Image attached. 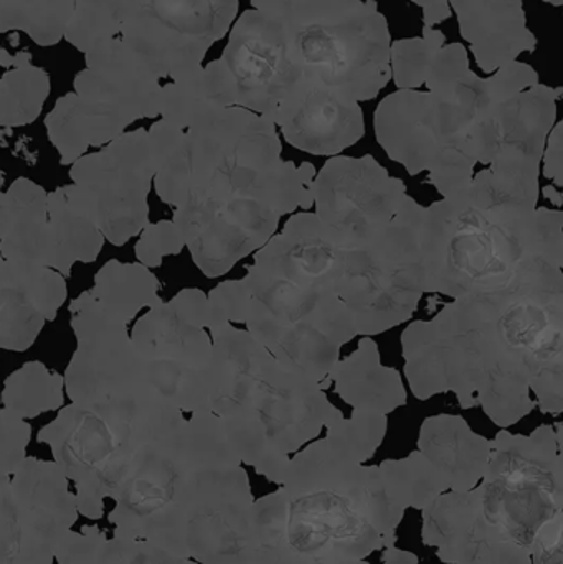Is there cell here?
<instances>
[{
	"mask_svg": "<svg viewBox=\"0 0 563 564\" xmlns=\"http://www.w3.org/2000/svg\"><path fill=\"white\" fill-rule=\"evenodd\" d=\"M563 260L535 258L509 284L453 299L402 335L405 375L420 401L453 391L499 427L539 406L563 411Z\"/></svg>",
	"mask_w": 563,
	"mask_h": 564,
	"instance_id": "6da1fadb",
	"label": "cell"
},
{
	"mask_svg": "<svg viewBox=\"0 0 563 564\" xmlns=\"http://www.w3.org/2000/svg\"><path fill=\"white\" fill-rule=\"evenodd\" d=\"M250 479L210 411L192 413L136 454L108 516L112 535L198 564H237L251 545Z\"/></svg>",
	"mask_w": 563,
	"mask_h": 564,
	"instance_id": "7a4b0ae2",
	"label": "cell"
},
{
	"mask_svg": "<svg viewBox=\"0 0 563 564\" xmlns=\"http://www.w3.org/2000/svg\"><path fill=\"white\" fill-rule=\"evenodd\" d=\"M159 198L175 210L218 215L277 230L280 218L314 205L316 169L281 159L270 119L240 108H212L185 129H149Z\"/></svg>",
	"mask_w": 563,
	"mask_h": 564,
	"instance_id": "3957f363",
	"label": "cell"
},
{
	"mask_svg": "<svg viewBox=\"0 0 563 564\" xmlns=\"http://www.w3.org/2000/svg\"><path fill=\"white\" fill-rule=\"evenodd\" d=\"M339 241L316 214L293 215L255 254L243 278L247 332L288 370L333 384L356 322L334 289Z\"/></svg>",
	"mask_w": 563,
	"mask_h": 564,
	"instance_id": "277c9868",
	"label": "cell"
},
{
	"mask_svg": "<svg viewBox=\"0 0 563 564\" xmlns=\"http://www.w3.org/2000/svg\"><path fill=\"white\" fill-rule=\"evenodd\" d=\"M539 187L486 167L465 191L423 207L425 294L462 297L509 284L535 258L563 260V215Z\"/></svg>",
	"mask_w": 563,
	"mask_h": 564,
	"instance_id": "5b68a950",
	"label": "cell"
},
{
	"mask_svg": "<svg viewBox=\"0 0 563 564\" xmlns=\"http://www.w3.org/2000/svg\"><path fill=\"white\" fill-rule=\"evenodd\" d=\"M214 344L208 411L220 420L241 464L283 484L290 454L344 416L317 381L280 364L247 330L221 325Z\"/></svg>",
	"mask_w": 563,
	"mask_h": 564,
	"instance_id": "8992f818",
	"label": "cell"
},
{
	"mask_svg": "<svg viewBox=\"0 0 563 564\" xmlns=\"http://www.w3.org/2000/svg\"><path fill=\"white\" fill-rule=\"evenodd\" d=\"M280 489L283 540L301 556L326 564L360 562L396 546L405 509L379 466H364L333 437L291 457Z\"/></svg>",
	"mask_w": 563,
	"mask_h": 564,
	"instance_id": "52a82bcc",
	"label": "cell"
},
{
	"mask_svg": "<svg viewBox=\"0 0 563 564\" xmlns=\"http://www.w3.org/2000/svg\"><path fill=\"white\" fill-rule=\"evenodd\" d=\"M422 215V205L407 195L386 227L356 243H339L334 289L353 315L357 335L383 334L415 314L425 294Z\"/></svg>",
	"mask_w": 563,
	"mask_h": 564,
	"instance_id": "ba28073f",
	"label": "cell"
},
{
	"mask_svg": "<svg viewBox=\"0 0 563 564\" xmlns=\"http://www.w3.org/2000/svg\"><path fill=\"white\" fill-rule=\"evenodd\" d=\"M478 101L479 89L465 99L399 89L377 108V141L410 175L429 172L430 184L443 198L452 197L475 177Z\"/></svg>",
	"mask_w": 563,
	"mask_h": 564,
	"instance_id": "9c48e42d",
	"label": "cell"
},
{
	"mask_svg": "<svg viewBox=\"0 0 563 564\" xmlns=\"http://www.w3.org/2000/svg\"><path fill=\"white\" fill-rule=\"evenodd\" d=\"M562 426L542 424L529 436L499 431L476 487L485 516L528 552L538 530L563 512Z\"/></svg>",
	"mask_w": 563,
	"mask_h": 564,
	"instance_id": "30bf717a",
	"label": "cell"
},
{
	"mask_svg": "<svg viewBox=\"0 0 563 564\" xmlns=\"http://www.w3.org/2000/svg\"><path fill=\"white\" fill-rule=\"evenodd\" d=\"M207 327V295L184 289L149 308L132 328V345L144 358L149 381L182 413L208 411L214 344Z\"/></svg>",
	"mask_w": 563,
	"mask_h": 564,
	"instance_id": "8fae6325",
	"label": "cell"
},
{
	"mask_svg": "<svg viewBox=\"0 0 563 564\" xmlns=\"http://www.w3.org/2000/svg\"><path fill=\"white\" fill-rule=\"evenodd\" d=\"M290 35L303 76L344 98L370 101L392 79V36L376 0H362L337 22L290 30Z\"/></svg>",
	"mask_w": 563,
	"mask_h": 564,
	"instance_id": "7c38bea8",
	"label": "cell"
},
{
	"mask_svg": "<svg viewBox=\"0 0 563 564\" xmlns=\"http://www.w3.org/2000/svg\"><path fill=\"white\" fill-rule=\"evenodd\" d=\"M238 0H134L118 40L155 78L172 82L202 68L210 46L224 39Z\"/></svg>",
	"mask_w": 563,
	"mask_h": 564,
	"instance_id": "4fadbf2b",
	"label": "cell"
},
{
	"mask_svg": "<svg viewBox=\"0 0 563 564\" xmlns=\"http://www.w3.org/2000/svg\"><path fill=\"white\" fill-rule=\"evenodd\" d=\"M78 517L75 492L55 460L26 456L17 469L0 467V564H55Z\"/></svg>",
	"mask_w": 563,
	"mask_h": 564,
	"instance_id": "5bb4252c",
	"label": "cell"
},
{
	"mask_svg": "<svg viewBox=\"0 0 563 564\" xmlns=\"http://www.w3.org/2000/svg\"><path fill=\"white\" fill-rule=\"evenodd\" d=\"M155 167L148 131L124 132L73 162L69 177L105 240L122 247L149 225L148 195Z\"/></svg>",
	"mask_w": 563,
	"mask_h": 564,
	"instance_id": "9a60e30c",
	"label": "cell"
},
{
	"mask_svg": "<svg viewBox=\"0 0 563 564\" xmlns=\"http://www.w3.org/2000/svg\"><path fill=\"white\" fill-rule=\"evenodd\" d=\"M39 441L50 446L56 466L75 487L79 516L91 520L102 519L106 500L115 502L142 447L121 427L75 403L40 430Z\"/></svg>",
	"mask_w": 563,
	"mask_h": 564,
	"instance_id": "2e32d148",
	"label": "cell"
},
{
	"mask_svg": "<svg viewBox=\"0 0 563 564\" xmlns=\"http://www.w3.org/2000/svg\"><path fill=\"white\" fill-rule=\"evenodd\" d=\"M220 59L234 79L235 105L273 124L278 109L303 79L290 30L257 9L235 22Z\"/></svg>",
	"mask_w": 563,
	"mask_h": 564,
	"instance_id": "e0dca14e",
	"label": "cell"
},
{
	"mask_svg": "<svg viewBox=\"0 0 563 564\" xmlns=\"http://www.w3.org/2000/svg\"><path fill=\"white\" fill-rule=\"evenodd\" d=\"M405 197V184L372 155H336L314 178L316 217L339 243H356L386 227Z\"/></svg>",
	"mask_w": 563,
	"mask_h": 564,
	"instance_id": "ac0fdd59",
	"label": "cell"
},
{
	"mask_svg": "<svg viewBox=\"0 0 563 564\" xmlns=\"http://www.w3.org/2000/svg\"><path fill=\"white\" fill-rule=\"evenodd\" d=\"M422 540L445 564H531L483 512L478 490L445 492L422 510Z\"/></svg>",
	"mask_w": 563,
	"mask_h": 564,
	"instance_id": "d6986e66",
	"label": "cell"
},
{
	"mask_svg": "<svg viewBox=\"0 0 563 564\" xmlns=\"http://www.w3.org/2000/svg\"><path fill=\"white\" fill-rule=\"evenodd\" d=\"M274 126L288 144L313 155L340 154L366 132L359 102L306 76L278 109Z\"/></svg>",
	"mask_w": 563,
	"mask_h": 564,
	"instance_id": "ffe728a7",
	"label": "cell"
},
{
	"mask_svg": "<svg viewBox=\"0 0 563 564\" xmlns=\"http://www.w3.org/2000/svg\"><path fill=\"white\" fill-rule=\"evenodd\" d=\"M562 88L538 83L492 106L495 145L488 167L539 178L545 141L557 119Z\"/></svg>",
	"mask_w": 563,
	"mask_h": 564,
	"instance_id": "44dd1931",
	"label": "cell"
},
{
	"mask_svg": "<svg viewBox=\"0 0 563 564\" xmlns=\"http://www.w3.org/2000/svg\"><path fill=\"white\" fill-rule=\"evenodd\" d=\"M456 12L459 32L472 45L476 65L495 73L516 62L521 53L538 48L529 30L524 0H448Z\"/></svg>",
	"mask_w": 563,
	"mask_h": 564,
	"instance_id": "7402d4cb",
	"label": "cell"
},
{
	"mask_svg": "<svg viewBox=\"0 0 563 564\" xmlns=\"http://www.w3.org/2000/svg\"><path fill=\"white\" fill-rule=\"evenodd\" d=\"M419 451L442 474L453 492L473 490L481 482L491 454V441L476 434L462 416L426 417Z\"/></svg>",
	"mask_w": 563,
	"mask_h": 564,
	"instance_id": "603a6c76",
	"label": "cell"
},
{
	"mask_svg": "<svg viewBox=\"0 0 563 564\" xmlns=\"http://www.w3.org/2000/svg\"><path fill=\"white\" fill-rule=\"evenodd\" d=\"M336 393L360 413L389 414L405 406L407 391L396 368L383 367L372 337H364L349 357L331 371Z\"/></svg>",
	"mask_w": 563,
	"mask_h": 564,
	"instance_id": "cb8c5ba5",
	"label": "cell"
},
{
	"mask_svg": "<svg viewBox=\"0 0 563 564\" xmlns=\"http://www.w3.org/2000/svg\"><path fill=\"white\" fill-rule=\"evenodd\" d=\"M9 225L0 241L3 260L50 268L48 194L29 178L20 177L6 192Z\"/></svg>",
	"mask_w": 563,
	"mask_h": 564,
	"instance_id": "d4e9b609",
	"label": "cell"
},
{
	"mask_svg": "<svg viewBox=\"0 0 563 564\" xmlns=\"http://www.w3.org/2000/svg\"><path fill=\"white\" fill-rule=\"evenodd\" d=\"M52 258L50 268L69 276L73 264L93 263L101 253L105 237L86 214L73 184L48 194Z\"/></svg>",
	"mask_w": 563,
	"mask_h": 564,
	"instance_id": "484cf974",
	"label": "cell"
},
{
	"mask_svg": "<svg viewBox=\"0 0 563 564\" xmlns=\"http://www.w3.org/2000/svg\"><path fill=\"white\" fill-rule=\"evenodd\" d=\"M56 564H198L178 558L151 543L112 535L108 539L98 527L69 530L56 550Z\"/></svg>",
	"mask_w": 563,
	"mask_h": 564,
	"instance_id": "4316f807",
	"label": "cell"
},
{
	"mask_svg": "<svg viewBox=\"0 0 563 564\" xmlns=\"http://www.w3.org/2000/svg\"><path fill=\"white\" fill-rule=\"evenodd\" d=\"M89 292L108 314L124 324H129L141 308H151L161 302L158 278L149 268L116 260L98 271Z\"/></svg>",
	"mask_w": 563,
	"mask_h": 564,
	"instance_id": "83f0119b",
	"label": "cell"
},
{
	"mask_svg": "<svg viewBox=\"0 0 563 564\" xmlns=\"http://www.w3.org/2000/svg\"><path fill=\"white\" fill-rule=\"evenodd\" d=\"M45 317L35 307L22 270L12 261L0 260V348L25 351L32 347L45 325Z\"/></svg>",
	"mask_w": 563,
	"mask_h": 564,
	"instance_id": "f1b7e54d",
	"label": "cell"
},
{
	"mask_svg": "<svg viewBox=\"0 0 563 564\" xmlns=\"http://www.w3.org/2000/svg\"><path fill=\"white\" fill-rule=\"evenodd\" d=\"M63 384L56 371L53 373L40 361H29L3 383L2 406L22 420H33L62 406Z\"/></svg>",
	"mask_w": 563,
	"mask_h": 564,
	"instance_id": "f546056e",
	"label": "cell"
},
{
	"mask_svg": "<svg viewBox=\"0 0 563 564\" xmlns=\"http://www.w3.org/2000/svg\"><path fill=\"white\" fill-rule=\"evenodd\" d=\"M12 72L0 79V126L35 121L50 91L48 76L30 65L29 53L15 55Z\"/></svg>",
	"mask_w": 563,
	"mask_h": 564,
	"instance_id": "4dcf8cb0",
	"label": "cell"
},
{
	"mask_svg": "<svg viewBox=\"0 0 563 564\" xmlns=\"http://www.w3.org/2000/svg\"><path fill=\"white\" fill-rule=\"evenodd\" d=\"M379 469L393 499L405 510H423L436 497L450 490L442 474L420 451L410 454L405 459L383 460Z\"/></svg>",
	"mask_w": 563,
	"mask_h": 564,
	"instance_id": "1f68e13d",
	"label": "cell"
},
{
	"mask_svg": "<svg viewBox=\"0 0 563 564\" xmlns=\"http://www.w3.org/2000/svg\"><path fill=\"white\" fill-rule=\"evenodd\" d=\"M75 0H2L0 32L19 29L39 45H55L65 36Z\"/></svg>",
	"mask_w": 563,
	"mask_h": 564,
	"instance_id": "d6a6232c",
	"label": "cell"
},
{
	"mask_svg": "<svg viewBox=\"0 0 563 564\" xmlns=\"http://www.w3.org/2000/svg\"><path fill=\"white\" fill-rule=\"evenodd\" d=\"M445 42V33L432 26H423L420 39L396 40L390 46V66L397 88H420L425 83L436 50Z\"/></svg>",
	"mask_w": 563,
	"mask_h": 564,
	"instance_id": "836d02e7",
	"label": "cell"
},
{
	"mask_svg": "<svg viewBox=\"0 0 563 564\" xmlns=\"http://www.w3.org/2000/svg\"><path fill=\"white\" fill-rule=\"evenodd\" d=\"M260 12L280 20L288 30L313 29L337 22L362 0H250Z\"/></svg>",
	"mask_w": 563,
	"mask_h": 564,
	"instance_id": "e575fe53",
	"label": "cell"
},
{
	"mask_svg": "<svg viewBox=\"0 0 563 564\" xmlns=\"http://www.w3.org/2000/svg\"><path fill=\"white\" fill-rule=\"evenodd\" d=\"M326 430L327 436L343 444L359 463L364 464L366 460L372 459L386 437L387 416L386 414L353 411L350 420L340 416Z\"/></svg>",
	"mask_w": 563,
	"mask_h": 564,
	"instance_id": "d590c367",
	"label": "cell"
},
{
	"mask_svg": "<svg viewBox=\"0 0 563 564\" xmlns=\"http://www.w3.org/2000/svg\"><path fill=\"white\" fill-rule=\"evenodd\" d=\"M184 247V238L174 221L162 220L148 225L141 231V238L134 251L142 267L158 268L161 267L165 257L181 253Z\"/></svg>",
	"mask_w": 563,
	"mask_h": 564,
	"instance_id": "8d00e7d4",
	"label": "cell"
},
{
	"mask_svg": "<svg viewBox=\"0 0 563 564\" xmlns=\"http://www.w3.org/2000/svg\"><path fill=\"white\" fill-rule=\"evenodd\" d=\"M529 555L531 564H563V512L538 530Z\"/></svg>",
	"mask_w": 563,
	"mask_h": 564,
	"instance_id": "74e56055",
	"label": "cell"
},
{
	"mask_svg": "<svg viewBox=\"0 0 563 564\" xmlns=\"http://www.w3.org/2000/svg\"><path fill=\"white\" fill-rule=\"evenodd\" d=\"M563 122L552 128L551 134H549V145L544 149V174L545 177L552 178L559 187L563 185Z\"/></svg>",
	"mask_w": 563,
	"mask_h": 564,
	"instance_id": "f35d334b",
	"label": "cell"
},
{
	"mask_svg": "<svg viewBox=\"0 0 563 564\" xmlns=\"http://www.w3.org/2000/svg\"><path fill=\"white\" fill-rule=\"evenodd\" d=\"M423 9V26H435L452 17L448 0H410Z\"/></svg>",
	"mask_w": 563,
	"mask_h": 564,
	"instance_id": "ab89813d",
	"label": "cell"
},
{
	"mask_svg": "<svg viewBox=\"0 0 563 564\" xmlns=\"http://www.w3.org/2000/svg\"><path fill=\"white\" fill-rule=\"evenodd\" d=\"M382 564H420V562L413 553L392 546L383 550Z\"/></svg>",
	"mask_w": 563,
	"mask_h": 564,
	"instance_id": "60d3db41",
	"label": "cell"
},
{
	"mask_svg": "<svg viewBox=\"0 0 563 564\" xmlns=\"http://www.w3.org/2000/svg\"><path fill=\"white\" fill-rule=\"evenodd\" d=\"M3 172L0 171V241L6 235L7 225H9V214H7L6 192H2ZM2 257V254H0Z\"/></svg>",
	"mask_w": 563,
	"mask_h": 564,
	"instance_id": "b9f144b4",
	"label": "cell"
},
{
	"mask_svg": "<svg viewBox=\"0 0 563 564\" xmlns=\"http://www.w3.org/2000/svg\"><path fill=\"white\" fill-rule=\"evenodd\" d=\"M545 197L552 202V204L557 205V207H562V194L561 191H557L555 187H545L544 188Z\"/></svg>",
	"mask_w": 563,
	"mask_h": 564,
	"instance_id": "7bdbcfd3",
	"label": "cell"
},
{
	"mask_svg": "<svg viewBox=\"0 0 563 564\" xmlns=\"http://www.w3.org/2000/svg\"><path fill=\"white\" fill-rule=\"evenodd\" d=\"M544 2L552 3V6L561 7L563 3V0H544Z\"/></svg>",
	"mask_w": 563,
	"mask_h": 564,
	"instance_id": "ee69618b",
	"label": "cell"
},
{
	"mask_svg": "<svg viewBox=\"0 0 563 564\" xmlns=\"http://www.w3.org/2000/svg\"><path fill=\"white\" fill-rule=\"evenodd\" d=\"M344 564H369V563H366V560H360V562H347Z\"/></svg>",
	"mask_w": 563,
	"mask_h": 564,
	"instance_id": "f6af8a7d",
	"label": "cell"
},
{
	"mask_svg": "<svg viewBox=\"0 0 563 564\" xmlns=\"http://www.w3.org/2000/svg\"><path fill=\"white\" fill-rule=\"evenodd\" d=\"M0 2H2V0H0Z\"/></svg>",
	"mask_w": 563,
	"mask_h": 564,
	"instance_id": "bcb514c9",
	"label": "cell"
}]
</instances>
